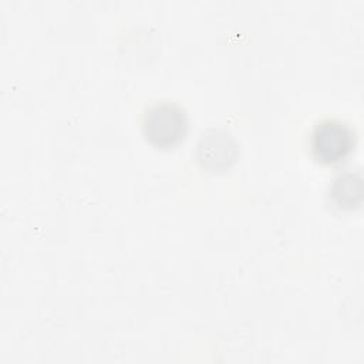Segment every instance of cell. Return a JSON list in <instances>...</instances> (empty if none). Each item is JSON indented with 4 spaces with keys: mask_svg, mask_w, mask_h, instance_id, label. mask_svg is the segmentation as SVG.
I'll return each mask as SVG.
<instances>
[{
    "mask_svg": "<svg viewBox=\"0 0 364 364\" xmlns=\"http://www.w3.org/2000/svg\"><path fill=\"white\" fill-rule=\"evenodd\" d=\"M189 128L188 114L175 101L161 100L149 104L141 118L144 138L155 148L169 149L181 144Z\"/></svg>",
    "mask_w": 364,
    "mask_h": 364,
    "instance_id": "6da1fadb",
    "label": "cell"
},
{
    "mask_svg": "<svg viewBox=\"0 0 364 364\" xmlns=\"http://www.w3.org/2000/svg\"><path fill=\"white\" fill-rule=\"evenodd\" d=\"M357 135L350 122L340 118L317 121L309 134V148L313 158L324 165L343 162L355 148Z\"/></svg>",
    "mask_w": 364,
    "mask_h": 364,
    "instance_id": "7a4b0ae2",
    "label": "cell"
},
{
    "mask_svg": "<svg viewBox=\"0 0 364 364\" xmlns=\"http://www.w3.org/2000/svg\"><path fill=\"white\" fill-rule=\"evenodd\" d=\"M239 156V144L235 136L222 128L205 129L196 145V159L209 172L230 168Z\"/></svg>",
    "mask_w": 364,
    "mask_h": 364,
    "instance_id": "3957f363",
    "label": "cell"
},
{
    "mask_svg": "<svg viewBox=\"0 0 364 364\" xmlns=\"http://www.w3.org/2000/svg\"><path fill=\"white\" fill-rule=\"evenodd\" d=\"M331 198L338 208L351 209L361 202L363 183L360 172L347 171L334 178L330 188Z\"/></svg>",
    "mask_w": 364,
    "mask_h": 364,
    "instance_id": "277c9868",
    "label": "cell"
}]
</instances>
